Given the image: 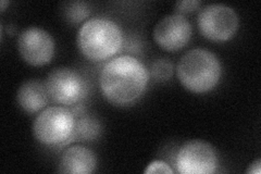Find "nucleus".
<instances>
[{
	"mask_svg": "<svg viewBox=\"0 0 261 174\" xmlns=\"http://www.w3.org/2000/svg\"><path fill=\"white\" fill-rule=\"evenodd\" d=\"M149 82V71L138 58L114 57L103 65L99 76L101 94L114 106H129L140 99Z\"/></svg>",
	"mask_w": 261,
	"mask_h": 174,
	"instance_id": "obj_1",
	"label": "nucleus"
},
{
	"mask_svg": "<svg viewBox=\"0 0 261 174\" xmlns=\"http://www.w3.org/2000/svg\"><path fill=\"white\" fill-rule=\"evenodd\" d=\"M77 46L87 59L93 61L110 60L124 43L123 32L118 24L102 16L85 21L77 33Z\"/></svg>",
	"mask_w": 261,
	"mask_h": 174,
	"instance_id": "obj_2",
	"label": "nucleus"
},
{
	"mask_svg": "<svg viewBox=\"0 0 261 174\" xmlns=\"http://www.w3.org/2000/svg\"><path fill=\"white\" fill-rule=\"evenodd\" d=\"M222 76L219 58L206 48L187 52L176 65V77L181 85L194 94H206L215 89Z\"/></svg>",
	"mask_w": 261,
	"mask_h": 174,
	"instance_id": "obj_3",
	"label": "nucleus"
},
{
	"mask_svg": "<svg viewBox=\"0 0 261 174\" xmlns=\"http://www.w3.org/2000/svg\"><path fill=\"white\" fill-rule=\"evenodd\" d=\"M75 121V114L68 107H46L33 122V134L45 146L67 144L74 132Z\"/></svg>",
	"mask_w": 261,
	"mask_h": 174,
	"instance_id": "obj_4",
	"label": "nucleus"
},
{
	"mask_svg": "<svg viewBox=\"0 0 261 174\" xmlns=\"http://www.w3.org/2000/svg\"><path fill=\"white\" fill-rule=\"evenodd\" d=\"M45 84L50 101L65 107L80 104L89 89L86 79L68 67L54 69L48 74Z\"/></svg>",
	"mask_w": 261,
	"mask_h": 174,
	"instance_id": "obj_5",
	"label": "nucleus"
},
{
	"mask_svg": "<svg viewBox=\"0 0 261 174\" xmlns=\"http://www.w3.org/2000/svg\"><path fill=\"white\" fill-rule=\"evenodd\" d=\"M197 24L203 37L212 41H227L238 33L240 18L232 7L211 4L200 10Z\"/></svg>",
	"mask_w": 261,
	"mask_h": 174,
	"instance_id": "obj_6",
	"label": "nucleus"
},
{
	"mask_svg": "<svg viewBox=\"0 0 261 174\" xmlns=\"http://www.w3.org/2000/svg\"><path fill=\"white\" fill-rule=\"evenodd\" d=\"M218 164L215 147L202 139L187 140L179 147L175 158L176 171L181 174H212Z\"/></svg>",
	"mask_w": 261,
	"mask_h": 174,
	"instance_id": "obj_7",
	"label": "nucleus"
},
{
	"mask_svg": "<svg viewBox=\"0 0 261 174\" xmlns=\"http://www.w3.org/2000/svg\"><path fill=\"white\" fill-rule=\"evenodd\" d=\"M18 51L22 59L34 67L50 63L56 52L53 35L38 27L23 30L18 37Z\"/></svg>",
	"mask_w": 261,
	"mask_h": 174,
	"instance_id": "obj_8",
	"label": "nucleus"
},
{
	"mask_svg": "<svg viewBox=\"0 0 261 174\" xmlns=\"http://www.w3.org/2000/svg\"><path fill=\"white\" fill-rule=\"evenodd\" d=\"M192 24L184 15L172 13L165 15L154 26L152 36L156 44L167 52H178L190 43Z\"/></svg>",
	"mask_w": 261,
	"mask_h": 174,
	"instance_id": "obj_9",
	"label": "nucleus"
},
{
	"mask_svg": "<svg viewBox=\"0 0 261 174\" xmlns=\"http://www.w3.org/2000/svg\"><path fill=\"white\" fill-rule=\"evenodd\" d=\"M97 167L96 154L84 145H72L62 153L59 169L65 174H91Z\"/></svg>",
	"mask_w": 261,
	"mask_h": 174,
	"instance_id": "obj_10",
	"label": "nucleus"
},
{
	"mask_svg": "<svg viewBox=\"0 0 261 174\" xmlns=\"http://www.w3.org/2000/svg\"><path fill=\"white\" fill-rule=\"evenodd\" d=\"M49 98L46 84L39 80H29L20 85L16 92V102L21 109L30 114L37 113L47 107Z\"/></svg>",
	"mask_w": 261,
	"mask_h": 174,
	"instance_id": "obj_11",
	"label": "nucleus"
},
{
	"mask_svg": "<svg viewBox=\"0 0 261 174\" xmlns=\"http://www.w3.org/2000/svg\"><path fill=\"white\" fill-rule=\"evenodd\" d=\"M76 118V117H75ZM101 126L92 115H81L75 121V128L70 140L92 142L99 136Z\"/></svg>",
	"mask_w": 261,
	"mask_h": 174,
	"instance_id": "obj_12",
	"label": "nucleus"
},
{
	"mask_svg": "<svg viewBox=\"0 0 261 174\" xmlns=\"http://www.w3.org/2000/svg\"><path fill=\"white\" fill-rule=\"evenodd\" d=\"M62 13L64 19L71 24H79L87 21L92 13L91 6L84 2H70L62 6Z\"/></svg>",
	"mask_w": 261,
	"mask_h": 174,
	"instance_id": "obj_13",
	"label": "nucleus"
},
{
	"mask_svg": "<svg viewBox=\"0 0 261 174\" xmlns=\"http://www.w3.org/2000/svg\"><path fill=\"white\" fill-rule=\"evenodd\" d=\"M150 73L151 77L158 82L169 81L174 73L173 63L165 58L154 60L150 67Z\"/></svg>",
	"mask_w": 261,
	"mask_h": 174,
	"instance_id": "obj_14",
	"label": "nucleus"
},
{
	"mask_svg": "<svg viewBox=\"0 0 261 174\" xmlns=\"http://www.w3.org/2000/svg\"><path fill=\"white\" fill-rule=\"evenodd\" d=\"M201 3L199 0H179L175 5V13L177 14H187L196 11L200 7Z\"/></svg>",
	"mask_w": 261,
	"mask_h": 174,
	"instance_id": "obj_15",
	"label": "nucleus"
},
{
	"mask_svg": "<svg viewBox=\"0 0 261 174\" xmlns=\"http://www.w3.org/2000/svg\"><path fill=\"white\" fill-rule=\"evenodd\" d=\"M144 173L150 174V173H163V174H172L173 169L171 165L162 160H153L147 165L144 170Z\"/></svg>",
	"mask_w": 261,
	"mask_h": 174,
	"instance_id": "obj_16",
	"label": "nucleus"
},
{
	"mask_svg": "<svg viewBox=\"0 0 261 174\" xmlns=\"http://www.w3.org/2000/svg\"><path fill=\"white\" fill-rule=\"evenodd\" d=\"M246 173L248 174H260L261 173V161L260 159H256L252 161L246 170Z\"/></svg>",
	"mask_w": 261,
	"mask_h": 174,
	"instance_id": "obj_17",
	"label": "nucleus"
},
{
	"mask_svg": "<svg viewBox=\"0 0 261 174\" xmlns=\"http://www.w3.org/2000/svg\"><path fill=\"white\" fill-rule=\"evenodd\" d=\"M7 5H9V3L6 2V0H2V2H0V6H2L0 7V9H2V12H4L6 10Z\"/></svg>",
	"mask_w": 261,
	"mask_h": 174,
	"instance_id": "obj_18",
	"label": "nucleus"
}]
</instances>
